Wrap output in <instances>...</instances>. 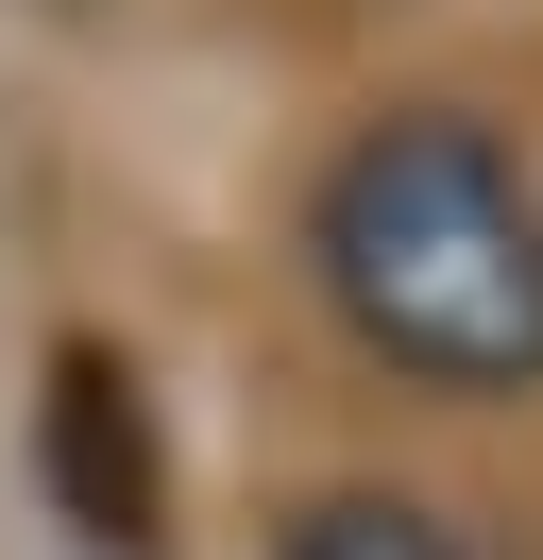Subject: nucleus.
Here are the masks:
<instances>
[{
  "instance_id": "f257e3e1",
  "label": "nucleus",
  "mask_w": 543,
  "mask_h": 560,
  "mask_svg": "<svg viewBox=\"0 0 543 560\" xmlns=\"http://www.w3.org/2000/svg\"><path fill=\"white\" fill-rule=\"evenodd\" d=\"M305 289L357 374L425 408H543V171L475 103H373L305 171Z\"/></svg>"
},
{
  "instance_id": "f03ea898",
  "label": "nucleus",
  "mask_w": 543,
  "mask_h": 560,
  "mask_svg": "<svg viewBox=\"0 0 543 560\" xmlns=\"http://www.w3.org/2000/svg\"><path fill=\"white\" fill-rule=\"evenodd\" d=\"M34 458H51V510L85 560H153L170 544V458H153V390H136L119 340H51V390H34Z\"/></svg>"
},
{
  "instance_id": "7ed1b4c3",
  "label": "nucleus",
  "mask_w": 543,
  "mask_h": 560,
  "mask_svg": "<svg viewBox=\"0 0 543 560\" xmlns=\"http://www.w3.org/2000/svg\"><path fill=\"white\" fill-rule=\"evenodd\" d=\"M272 560H475V526L441 510V492H391V476H339V492H305V510L272 526Z\"/></svg>"
}]
</instances>
